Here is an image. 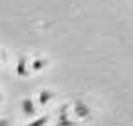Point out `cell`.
<instances>
[{
    "label": "cell",
    "instance_id": "3957f363",
    "mask_svg": "<svg viewBox=\"0 0 133 126\" xmlns=\"http://www.w3.org/2000/svg\"><path fill=\"white\" fill-rule=\"evenodd\" d=\"M21 111H22V115L28 117V119L35 117V113H37V104H35V100L30 98V97H24V98L21 100Z\"/></svg>",
    "mask_w": 133,
    "mask_h": 126
},
{
    "label": "cell",
    "instance_id": "7a4b0ae2",
    "mask_svg": "<svg viewBox=\"0 0 133 126\" xmlns=\"http://www.w3.org/2000/svg\"><path fill=\"white\" fill-rule=\"evenodd\" d=\"M72 113L76 115V119L79 121H85V119H91V106L83 100H76L72 104Z\"/></svg>",
    "mask_w": 133,
    "mask_h": 126
},
{
    "label": "cell",
    "instance_id": "52a82bcc",
    "mask_svg": "<svg viewBox=\"0 0 133 126\" xmlns=\"http://www.w3.org/2000/svg\"><path fill=\"white\" fill-rule=\"evenodd\" d=\"M48 121H50V117H48V115H43V117L33 119V121H31V122H28L26 126H46V124H48Z\"/></svg>",
    "mask_w": 133,
    "mask_h": 126
},
{
    "label": "cell",
    "instance_id": "ba28073f",
    "mask_svg": "<svg viewBox=\"0 0 133 126\" xmlns=\"http://www.w3.org/2000/svg\"><path fill=\"white\" fill-rule=\"evenodd\" d=\"M0 126H11V121L9 119H0Z\"/></svg>",
    "mask_w": 133,
    "mask_h": 126
},
{
    "label": "cell",
    "instance_id": "6da1fadb",
    "mask_svg": "<svg viewBox=\"0 0 133 126\" xmlns=\"http://www.w3.org/2000/svg\"><path fill=\"white\" fill-rule=\"evenodd\" d=\"M70 106L69 104H61L57 109V119H56V126H76V121L70 115Z\"/></svg>",
    "mask_w": 133,
    "mask_h": 126
},
{
    "label": "cell",
    "instance_id": "5b68a950",
    "mask_svg": "<svg viewBox=\"0 0 133 126\" xmlns=\"http://www.w3.org/2000/svg\"><path fill=\"white\" fill-rule=\"evenodd\" d=\"M52 97H54V93L50 91V89H41V91L37 93V104H39L41 108H46V106L50 104V100H52Z\"/></svg>",
    "mask_w": 133,
    "mask_h": 126
},
{
    "label": "cell",
    "instance_id": "277c9868",
    "mask_svg": "<svg viewBox=\"0 0 133 126\" xmlns=\"http://www.w3.org/2000/svg\"><path fill=\"white\" fill-rule=\"evenodd\" d=\"M30 72H31V65H30L28 58L26 56H21L19 59H17V63H15V74L19 76V78H26Z\"/></svg>",
    "mask_w": 133,
    "mask_h": 126
},
{
    "label": "cell",
    "instance_id": "8992f818",
    "mask_svg": "<svg viewBox=\"0 0 133 126\" xmlns=\"http://www.w3.org/2000/svg\"><path fill=\"white\" fill-rule=\"evenodd\" d=\"M30 65H31V72L43 71L46 67V59L44 58H33V59H30Z\"/></svg>",
    "mask_w": 133,
    "mask_h": 126
}]
</instances>
